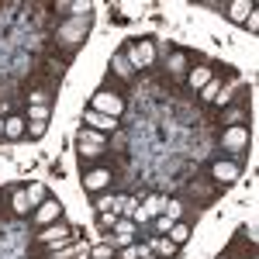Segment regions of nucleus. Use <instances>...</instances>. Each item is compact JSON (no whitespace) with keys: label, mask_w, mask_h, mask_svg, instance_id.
Instances as JSON below:
<instances>
[{"label":"nucleus","mask_w":259,"mask_h":259,"mask_svg":"<svg viewBox=\"0 0 259 259\" xmlns=\"http://www.w3.org/2000/svg\"><path fill=\"white\" fill-rule=\"evenodd\" d=\"M156 56H159V49H156V41H152V38H135V41L124 45V59L132 62L135 73L152 69V66H156Z\"/></svg>","instance_id":"nucleus-1"},{"label":"nucleus","mask_w":259,"mask_h":259,"mask_svg":"<svg viewBox=\"0 0 259 259\" xmlns=\"http://www.w3.org/2000/svg\"><path fill=\"white\" fill-rule=\"evenodd\" d=\"M104 152H107V135H100V132H90V128H80V135H76V156H80L83 166L97 162Z\"/></svg>","instance_id":"nucleus-2"},{"label":"nucleus","mask_w":259,"mask_h":259,"mask_svg":"<svg viewBox=\"0 0 259 259\" xmlns=\"http://www.w3.org/2000/svg\"><path fill=\"white\" fill-rule=\"evenodd\" d=\"M73 242V228L66 225V221H56V225H49V228H38L35 232V249H49V252H56L62 245H69Z\"/></svg>","instance_id":"nucleus-3"},{"label":"nucleus","mask_w":259,"mask_h":259,"mask_svg":"<svg viewBox=\"0 0 259 259\" xmlns=\"http://www.w3.org/2000/svg\"><path fill=\"white\" fill-rule=\"evenodd\" d=\"M239 177H242V166L235 159H228V156H221V159H214L211 162V169H207V180L214 183V187H232V183H239Z\"/></svg>","instance_id":"nucleus-4"},{"label":"nucleus","mask_w":259,"mask_h":259,"mask_svg":"<svg viewBox=\"0 0 259 259\" xmlns=\"http://www.w3.org/2000/svg\"><path fill=\"white\" fill-rule=\"evenodd\" d=\"M90 111H97V114H107V118H121L124 114V97H121L118 90H97L94 97H90Z\"/></svg>","instance_id":"nucleus-5"},{"label":"nucleus","mask_w":259,"mask_h":259,"mask_svg":"<svg viewBox=\"0 0 259 259\" xmlns=\"http://www.w3.org/2000/svg\"><path fill=\"white\" fill-rule=\"evenodd\" d=\"M80 183H83V190H87L90 197H97V194H104V190L114 183V173H111V166H87Z\"/></svg>","instance_id":"nucleus-6"},{"label":"nucleus","mask_w":259,"mask_h":259,"mask_svg":"<svg viewBox=\"0 0 259 259\" xmlns=\"http://www.w3.org/2000/svg\"><path fill=\"white\" fill-rule=\"evenodd\" d=\"M249 139H252V132H249L245 124H232V128L221 132V152L242 156V152H249Z\"/></svg>","instance_id":"nucleus-7"},{"label":"nucleus","mask_w":259,"mask_h":259,"mask_svg":"<svg viewBox=\"0 0 259 259\" xmlns=\"http://www.w3.org/2000/svg\"><path fill=\"white\" fill-rule=\"evenodd\" d=\"M56 221H62V200L59 197H45L31 211V225L35 228H49V225H56Z\"/></svg>","instance_id":"nucleus-8"},{"label":"nucleus","mask_w":259,"mask_h":259,"mask_svg":"<svg viewBox=\"0 0 259 259\" xmlns=\"http://www.w3.org/2000/svg\"><path fill=\"white\" fill-rule=\"evenodd\" d=\"M107 239H111V245H114V249L135 245V242H139V225H135L132 218H118V221H114V228L107 232Z\"/></svg>","instance_id":"nucleus-9"},{"label":"nucleus","mask_w":259,"mask_h":259,"mask_svg":"<svg viewBox=\"0 0 259 259\" xmlns=\"http://www.w3.org/2000/svg\"><path fill=\"white\" fill-rule=\"evenodd\" d=\"M83 128H90V132H100V135H114L121 124L118 118H107V114H97V111H83Z\"/></svg>","instance_id":"nucleus-10"},{"label":"nucleus","mask_w":259,"mask_h":259,"mask_svg":"<svg viewBox=\"0 0 259 259\" xmlns=\"http://www.w3.org/2000/svg\"><path fill=\"white\" fill-rule=\"evenodd\" d=\"M7 200H11V214H14V218H28V214L35 211L24 187H11V190H7Z\"/></svg>","instance_id":"nucleus-11"},{"label":"nucleus","mask_w":259,"mask_h":259,"mask_svg":"<svg viewBox=\"0 0 259 259\" xmlns=\"http://www.w3.org/2000/svg\"><path fill=\"white\" fill-rule=\"evenodd\" d=\"M187 69H190V56H187L183 49H173L169 59H166V76H169V80H183Z\"/></svg>","instance_id":"nucleus-12"},{"label":"nucleus","mask_w":259,"mask_h":259,"mask_svg":"<svg viewBox=\"0 0 259 259\" xmlns=\"http://www.w3.org/2000/svg\"><path fill=\"white\" fill-rule=\"evenodd\" d=\"M211 80H214V69H211V66H190V69H187V76H183V83H187L194 94H200Z\"/></svg>","instance_id":"nucleus-13"},{"label":"nucleus","mask_w":259,"mask_h":259,"mask_svg":"<svg viewBox=\"0 0 259 259\" xmlns=\"http://www.w3.org/2000/svg\"><path fill=\"white\" fill-rule=\"evenodd\" d=\"M145 245H149V252H152V256H159V259H173L180 252V245H173L166 235H149Z\"/></svg>","instance_id":"nucleus-14"},{"label":"nucleus","mask_w":259,"mask_h":259,"mask_svg":"<svg viewBox=\"0 0 259 259\" xmlns=\"http://www.w3.org/2000/svg\"><path fill=\"white\" fill-rule=\"evenodd\" d=\"M28 135V118H21V114H7L4 118V139H11V142H18Z\"/></svg>","instance_id":"nucleus-15"},{"label":"nucleus","mask_w":259,"mask_h":259,"mask_svg":"<svg viewBox=\"0 0 259 259\" xmlns=\"http://www.w3.org/2000/svg\"><path fill=\"white\" fill-rule=\"evenodd\" d=\"M111 73H114L121 83H132V80H135V69H132V62L124 59V52H114V56H111Z\"/></svg>","instance_id":"nucleus-16"},{"label":"nucleus","mask_w":259,"mask_h":259,"mask_svg":"<svg viewBox=\"0 0 259 259\" xmlns=\"http://www.w3.org/2000/svg\"><path fill=\"white\" fill-rule=\"evenodd\" d=\"M252 11H256V7H252L249 0H235V4H225V18L235 21V24H245V18H249Z\"/></svg>","instance_id":"nucleus-17"},{"label":"nucleus","mask_w":259,"mask_h":259,"mask_svg":"<svg viewBox=\"0 0 259 259\" xmlns=\"http://www.w3.org/2000/svg\"><path fill=\"white\" fill-rule=\"evenodd\" d=\"M87 24H90V14H87L83 21H69V24H66V28L59 31V38H62V41H69V45H76V41L87 35Z\"/></svg>","instance_id":"nucleus-18"},{"label":"nucleus","mask_w":259,"mask_h":259,"mask_svg":"<svg viewBox=\"0 0 259 259\" xmlns=\"http://www.w3.org/2000/svg\"><path fill=\"white\" fill-rule=\"evenodd\" d=\"M190 232H194L190 221H173V228L166 232V239L173 242V245H187V242H190Z\"/></svg>","instance_id":"nucleus-19"},{"label":"nucleus","mask_w":259,"mask_h":259,"mask_svg":"<svg viewBox=\"0 0 259 259\" xmlns=\"http://www.w3.org/2000/svg\"><path fill=\"white\" fill-rule=\"evenodd\" d=\"M245 118H249V111H245L242 104H235V107H225V111H221V121H225L228 128H232V124H242Z\"/></svg>","instance_id":"nucleus-20"},{"label":"nucleus","mask_w":259,"mask_h":259,"mask_svg":"<svg viewBox=\"0 0 259 259\" xmlns=\"http://www.w3.org/2000/svg\"><path fill=\"white\" fill-rule=\"evenodd\" d=\"M190 194H197L204 204H211V200H214V194H218V187H214L211 180H204V183H190Z\"/></svg>","instance_id":"nucleus-21"},{"label":"nucleus","mask_w":259,"mask_h":259,"mask_svg":"<svg viewBox=\"0 0 259 259\" xmlns=\"http://www.w3.org/2000/svg\"><path fill=\"white\" fill-rule=\"evenodd\" d=\"M145 252H149V245H145V242H135V245H124V249H118V252H114V259H142Z\"/></svg>","instance_id":"nucleus-22"},{"label":"nucleus","mask_w":259,"mask_h":259,"mask_svg":"<svg viewBox=\"0 0 259 259\" xmlns=\"http://www.w3.org/2000/svg\"><path fill=\"white\" fill-rule=\"evenodd\" d=\"M114 245H111V239L107 242H97V245H90V259H114Z\"/></svg>","instance_id":"nucleus-23"},{"label":"nucleus","mask_w":259,"mask_h":259,"mask_svg":"<svg viewBox=\"0 0 259 259\" xmlns=\"http://www.w3.org/2000/svg\"><path fill=\"white\" fill-rule=\"evenodd\" d=\"M28 104L31 107H52V94L49 90H28Z\"/></svg>","instance_id":"nucleus-24"},{"label":"nucleus","mask_w":259,"mask_h":259,"mask_svg":"<svg viewBox=\"0 0 259 259\" xmlns=\"http://www.w3.org/2000/svg\"><path fill=\"white\" fill-rule=\"evenodd\" d=\"M24 190H28V200H31V207H38L41 200L49 197V190H45V187H41V183H28V187H24Z\"/></svg>","instance_id":"nucleus-25"},{"label":"nucleus","mask_w":259,"mask_h":259,"mask_svg":"<svg viewBox=\"0 0 259 259\" xmlns=\"http://www.w3.org/2000/svg\"><path fill=\"white\" fill-rule=\"evenodd\" d=\"M142 207H145V211H149L152 218H159V214H162V207H166V197H159V194H152V197L145 200Z\"/></svg>","instance_id":"nucleus-26"},{"label":"nucleus","mask_w":259,"mask_h":259,"mask_svg":"<svg viewBox=\"0 0 259 259\" xmlns=\"http://www.w3.org/2000/svg\"><path fill=\"white\" fill-rule=\"evenodd\" d=\"M162 218L183 221V204H180V200H166V207H162Z\"/></svg>","instance_id":"nucleus-27"},{"label":"nucleus","mask_w":259,"mask_h":259,"mask_svg":"<svg viewBox=\"0 0 259 259\" xmlns=\"http://www.w3.org/2000/svg\"><path fill=\"white\" fill-rule=\"evenodd\" d=\"M218 90H221V87H218L214 80H211L207 87H204V90H200V100H204V104H218V100H221V94H218Z\"/></svg>","instance_id":"nucleus-28"},{"label":"nucleus","mask_w":259,"mask_h":259,"mask_svg":"<svg viewBox=\"0 0 259 259\" xmlns=\"http://www.w3.org/2000/svg\"><path fill=\"white\" fill-rule=\"evenodd\" d=\"M49 132V121H28V139H35L38 142L41 135Z\"/></svg>","instance_id":"nucleus-29"},{"label":"nucleus","mask_w":259,"mask_h":259,"mask_svg":"<svg viewBox=\"0 0 259 259\" xmlns=\"http://www.w3.org/2000/svg\"><path fill=\"white\" fill-rule=\"evenodd\" d=\"M52 118V107H31L28 104V121H49Z\"/></svg>","instance_id":"nucleus-30"},{"label":"nucleus","mask_w":259,"mask_h":259,"mask_svg":"<svg viewBox=\"0 0 259 259\" xmlns=\"http://www.w3.org/2000/svg\"><path fill=\"white\" fill-rule=\"evenodd\" d=\"M114 221H118L114 211H97V225L100 228H114Z\"/></svg>","instance_id":"nucleus-31"},{"label":"nucleus","mask_w":259,"mask_h":259,"mask_svg":"<svg viewBox=\"0 0 259 259\" xmlns=\"http://www.w3.org/2000/svg\"><path fill=\"white\" fill-rule=\"evenodd\" d=\"M245 28H249V31H259V14H256V11L245 18Z\"/></svg>","instance_id":"nucleus-32"},{"label":"nucleus","mask_w":259,"mask_h":259,"mask_svg":"<svg viewBox=\"0 0 259 259\" xmlns=\"http://www.w3.org/2000/svg\"><path fill=\"white\" fill-rule=\"evenodd\" d=\"M142 259H159V256H152V252H145V256H142Z\"/></svg>","instance_id":"nucleus-33"},{"label":"nucleus","mask_w":259,"mask_h":259,"mask_svg":"<svg viewBox=\"0 0 259 259\" xmlns=\"http://www.w3.org/2000/svg\"><path fill=\"white\" fill-rule=\"evenodd\" d=\"M0 139H4V118H0Z\"/></svg>","instance_id":"nucleus-34"},{"label":"nucleus","mask_w":259,"mask_h":259,"mask_svg":"<svg viewBox=\"0 0 259 259\" xmlns=\"http://www.w3.org/2000/svg\"><path fill=\"white\" fill-rule=\"evenodd\" d=\"M218 259H232V256H228V252H225V256H218Z\"/></svg>","instance_id":"nucleus-35"}]
</instances>
